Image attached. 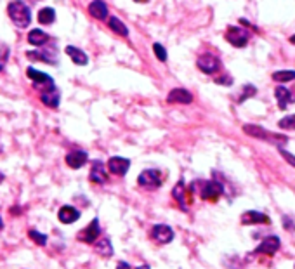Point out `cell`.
I'll use <instances>...</instances> for the list:
<instances>
[{
    "label": "cell",
    "mask_w": 295,
    "mask_h": 269,
    "mask_svg": "<svg viewBox=\"0 0 295 269\" xmlns=\"http://www.w3.org/2000/svg\"><path fill=\"white\" fill-rule=\"evenodd\" d=\"M7 12L18 28H26L32 23V9L23 2H9Z\"/></svg>",
    "instance_id": "6da1fadb"
},
{
    "label": "cell",
    "mask_w": 295,
    "mask_h": 269,
    "mask_svg": "<svg viewBox=\"0 0 295 269\" xmlns=\"http://www.w3.org/2000/svg\"><path fill=\"white\" fill-rule=\"evenodd\" d=\"M243 131L247 132L249 135H253V137L257 139H262V141H267V142H273V144H278L280 146V142L283 144V142H287V137L285 135H280V134H273V132L266 131V129L259 127V125H243Z\"/></svg>",
    "instance_id": "7a4b0ae2"
},
{
    "label": "cell",
    "mask_w": 295,
    "mask_h": 269,
    "mask_svg": "<svg viewBox=\"0 0 295 269\" xmlns=\"http://www.w3.org/2000/svg\"><path fill=\"white\" fill-rule=\"evenodd\" d=\"M226 39H228V42L231 44V45L235 47H245L247 44H249V32L243 28H240V26H229L228 32H226Z\"/></svg>",
    "instance_id": "3957f363"
},
{
    "label": "cell",
    "mask_w": 295,
    "mask_h": 269,
    "mask_svg": "<svg viewBox=\"0 0 295 269\" xmlns=\"http://www.w3.org/2000/svg\"><path fill=\"white\" fill-rule=\"evenodd\" d=\"M137 182L146 189H157L162 184V177L158 170L148 169L144 172H141V176L137 177Z\"/></svg>",
    "instance_id": "277c9868"
},
{
    "label": "cell",
    "mask_w": 295,
    "mask_h": 269,
    "mask_svg": "<svg viewBox=\"0 0 295 269\" xmlns=\"http://www.w3.org/2000/svg\"><path fill=\"white\" fill-rule=\"evenodd\" d=\"M26 75H28V78L33 82V87L39 89V90H42V89L49 87V85H54L52 77H49V75L43 73V71L35 70L33 66H28V70H26Z\"/></svg>",
    "instance_id": "5b68a950"
},
{
    "label": "cell",
    "mask_w": 295,
    "mask_h": 269,
    "mask_svg": "<svg viewBox=\"0 0 295 269\" xmlns=\"http://www.w3.org/2000/svg\"><path fill=\"white\" fill-rule=\"evenodd\" d=\"M40 101L49 108H57L61 101V92L56 85H49V87L40 90Z\"/></svg>",
    "instance_id": "8992f818"
},
{
    "label": "cell",
    "mask_w": 295,
    "mask_h": 269,
    "mask_svg": "<svg viewBox=\"0 0 295 269\" xmlns=\"http://www.w3.org/2000/svg\"><path fill=\"white\" fill-rule=\"evenodd\" d=\"M196 64H198L200 70H202L203 73H207V75L215 73V71L219 70V66H220L219 59H217V57L213 56V54H210V52L202 54V56L198 57V61H196Z\"/></svg>",
    "instance_id": "52a82bcc"
},
{
    "label": "cell",
    "mask_w": 295,
    "mask_h": 269,
    "mask_svg": "<svg viewBox=\"0 0 295 269\" xmlns=\"http://www.w3.org/2000/svg\"><path fill=\"white\" fill-rule=\"evenodd\" d=\"M151 236L155 238V241L160 245H167L174 240V231H172L170 226H165V224H157L153 226V231H151Z\"/></svg>",
    "instance_id": "ba28073f"
},
{
    "label": "cell",
    "mask_w": 295,
    "mask_h": 269,
    "mask_svg": "<svg viewBox=\"0 0 295 269\" xmlns=\"http://www.w3.org/2000/svg\"><path fill=\"white\" fill-rule=\"evenodd\" d=\"M128 167H130V160L122 158V156H111L108 160V170L111 174H117V176H125Z\"/></svg>",
    "instance_id": "9c48e42d"
},
{
    "label": "cell",
    "mask_w": 295,
    "mask_h": 269,
    "mask_svg": "<svg viewBox=\"0 0 295 269\" xmlns=\"http://www.w3.org/2000/svg\"><path fill=\"white\" fill-rule=\"evenodd\" d=\"M280 238L278 236H267L262 240V243L255 248V254H266V255H274L280 248Z\"/></svg>",
    "instance_id": "30bf717a"
},
{
    "label": "cell",
    "mask_w": 295,
    "mask_h": 269,
    "mask_svg": "<svg viewBox=\"0 0 295 269\" xmlns=\"http://www.w3.org/2000/svg\"><path fill=\"white\" fill-rule=\"evenodd\" d=\"M57 219H59V223H63V224H73L80 219V212L75 209V207L64 205V207H61L59 212H57Z\"/></svg>",
    "instance_id": "8fae6325"
},
{
    "label": "cell",
    "mask_w": 295,
    "mask_h": 269,
    "mask_svg": "<svg viewBox=\"0 0 295 269\" xmlns=\"http://www.w3.org/2000/svg\"><path fill=\"white\" fill-rule=\"evenodd\" d=\"M99 231H101L99 229V221L92 219V223H90L89 226H87L85 229L79 234V240L85 241V243H94V241L97 240V236H99Z\"/></svg>",
    "instance_id": "7c38bea8"
},
{
    "label": "cell",
    "mask_w": 295,
    "mask_h": 269,
    "mask_svg": "<svg viewBox=\"0 0 295 269\" xmlns=\"http://www.w3.org/2000/svg\"><path fill=\"white\" fill-rule=\"evenodd\" d=\"M167 103H179V104H189L193 103V96L186 89H172L170 94L167 96Z\"/></svg>",
    "instance_id": "4fadbf2b"
},
{
    "label": "cell",
    "mask_w": 295,
    "mask_h": 269,
    "mask_svg": "<svg viewBox=\"0 0 295 269\" xmlns=\"http://www.w3.org/2000/svg\"><path fill=\"white\" fill-rule=\"evenodd\" d=\"M224 188L219 184V182L212 181V182H205L202 188V198L203 200H217L220 195H222Z\"/></svg>",
    "instance_id": "5bb4252c"
},
{
    "label": "cell",
    "mask_w": 295,
    "mask_h": 269,
    "mask_svg": "<svg viewBox=\"0 0 295 269\" xmlns=\"http://www.w3.org/2000/svg\"><path fill=\"white\" fill-rule=\"evenodd\" d=\"M274 96H276L280 110H287L288 103L295 99V94H292L290 89H287V87H276L274 89Z\"/></svg>",
    "instance_id": "9a60e30c"
},
{
    "label": "cell",
    "mask_w": 295,
    "mask_h": 269,
    "mask_svg": "<svg viewBox=\"0 0 295 269\" xmlns=\"http://www.w3.org/2000/svg\"><path fill=\"white\" fill-rule=\"evenodd\" d=\"M87 153L85 151H71L66 155V163L68 167H71V169H80V167H84L87 163Z\"/></svg>",
    "instance_id": "2e32d148"
},
{
    "label": "cell",
    "mask_w": 295,
    "mask_h": 269,
    "mask_svg": "<svg viewBox=\"0 0 295 269\" xmlns=\"http://www.w3.org/2000/svg\"><path fill=\"white\" fill-rule=\"evenodd\" d=\"M90 181L96 182V184H104L108 181V176H106V170H104V165L96 160L92 163V170H90Z\"/></svg>",
    "instance_id": "e0dca14e"
},
{
    "label": "cell",
    "mask_w": 295,
    "mask_h": 269,
    "mask_svg": "<svg viewBox=\"0 0 295 269\" xmlns=\"http://www.w3.org/2000/svg\"><path fill=\"white\" fill-rule=\"evenodd\" d=\"M64 50H66V54L71 57V61H73L75 64H79V66H85V64L89 63V56H87L82 49H79V47L68 45Z\"/></svg>",
    "instance_id": "ac0fdd59"
},
{
    "label": "cell",
    "mask_w": 295,
    "mask_h": 269,
    "mask_svg": "<svg viewBox=\"0 0 295 269\" xmlns=\"http://www.w3.org/2000/svg\"><path fill=\"white\" fill-rule=\"evenodd\" d=\"M242 223L243 224H264L269 223V217L264 216L260 212H255V210H250V212H245L242 216Z\"/></svg>",
    "instance_id": "d6986e66"
},
{
    "label": "cell",
    "mask_w": 295,
    "mask_h": 269,
    "mask_svg": "<svg viewBox=\"0 0 295 269\" xmlns=\"http://www.w3.org/2000/svg\"><path fill=\"white\" fill-rule=\"evenodd\" d=\"M89 12L92 18L96 19H106L108 18V7L104 2H99V0H96V2H90L89 4Z\"/></svg>",
    "instance_id": "ffe728a7"
},
{
    "label": "cell",
    "mask_w": 295,
    "mask_h": 269,
    "mask_svg": "<svg viewBox=\"0 0 295 269\" xmlns=\"http://www.w3.org/2000/svg\"><path fill=\"white\" fill-rule=\"evenodd\" d=\"M28 42L32 44V45H35V47H42V45H45V44L49 42V35H47L45 32H42V30L35 28V30H32V32L28 33Z\"/></svg>",
    "instance_id": "44dd1931"
},
{
    "label": "cell",
    "mask_w": 295,
    "mask_h": 269,
    "mask_svg": "<svg viewBox=\"0 0 295 269\" xmlns=\"http://www.w3.org/2000/svg\"><path fill=\"white\" fill-rule=\"evenodd\" d=\"M26 56L32 57V59H39V61H43V63L47 64H57V59H56V54H50L49 50H45V52H40V50H37V52H26Z\"/></svg>",
    "instance_id": "7402d4cb"
},
{
    "label": "cell",
    "mask_w": 295,
    "mask_h": 269,
    "mask_svg": "<svg viewBox=\"0 0 295 269\" xmlns=\"http://www.w3.org/2000/svg\"><path fill=\"white\" fill-rule=\"evenodd\" d=\"M56 19V11L52 7H43L39 11V23L42 25H50Z\"/></svg>",
    "instance_id": "603a6c76"
},
{
    "label": "cell",
    "mask_w": 295,
    "mask_h": 269,
    "mask_svg": "<svg viewBox=\"0 0 295 269\" xmlns=\"http://www.w3.org/2000/svg\"><path fill=\"white\" fill-rule=\"evenodd\" d=\"M108 26H110V28L113 30L117 35H120V37H127L128 35L127 26H125L124 21H120L118 18H110V21H108Z\"/></svg>",
    "instance_id": "cb8c5ba5"
},
{
    "label": "cell",
    "mask_w": 295,
    "mask_h": 269,
    "mask_svg": "<svg viewBox=\"0 0 295 269\" xmlns=\"http://www.w3.org/2000/svg\"><path fill=\"white\" fill-rule=\"evenodd\" d=\"M273 80H276V82H292V80H295V70L274 71V73H273Z\"/></svg>",
    "instance_id": "d4e9b609"
},
{
    "label": "cell",
    "mask_w": 295,
    "mask_h": 269,
    "mask_svg": "<svg viewBox=\"0 0 295 269\" xmlns=\"http://www.w3.org/2000/svg\"><path fill=\"white\" fill-rule=\"evenodd\" d=\"M96 250L99 252L101 255H104V257L113 255V247H111L110 240H101L99 243H96Z\"/></svg>",
    "instance_id": "484cf974"
},
{
    "label": "cell",
    "mask_w": 295,
    "mask_h": 269,
    "mask_svg": "<svg viewBox=\"0 0 295 269\" xmlns=\"http://www.w3.org/2000/svg\"><path fill=\"white\" fill-rule=\"evenodd\" d=\"M28 236L32 238L33 241H37L39 245H47V234H42V233H39V231H35V229H30L28 231Z\"/></svg>",
    "instance_id": "4316f807"
},
{
    "label": "cell",
    "mask_w": 295,
    "mask_h": 269,
    "mask_svg": "<svg viewBox=\"0 0 295 269\" xmlns=\"http://www.w3.org/2000/svg\"><path fill=\"white\" fill-rule=\"evenodd\" d=\"M278 125L281 129H295V115H288V117L281 118Z\"/></svg>",
    "instance_id": "83f0119b"
},
{
    "label": "cell",
    "mask_w": 295,
    "mask_h": 269,
    "mask_svg": "<svg viewBox=\"0 0 295 269\" xmlns=\"http://www.w3.org/2000/svg\"><path fill=\"white\" fill-rule=\"evenodd\" d=\"M153 50H155V54H157L158 59H160V61H167V52H165V49H164V45H162V44H155Z\"/></svg>",
    "instance_id": "f1b7e54d"
},
{
    "label": "cell",
    "mask_w": 295,
    "mask_h": 269,
    "mask_svg": "<svg viewBox=\"0 0 295 269\" xmlns=\"http://www.w3.org/2000/svg\"><path fill=\"white\" fill-rule=\"evenodd\" d=\"M243 90H245V92H243V96L240 97V103H243V101L247 99V97H250V96H255V87H253V85H245V87H243Z\"/></svg>",
    "instance_id": "f546056e"
},
{
    "label": "cell",
    "mask_w": 295,
    "mask_h": 269,
    "mask_svg": "<svg viewBox=\"0 0 295 269\" xmlns=\"http://www.w3.org/2000/svg\"><path fill=\"white\" fill-rule=\"evenodd\" d=\"M280 153H281V155H283V158L287 160V162L290 163V165H294V167H295V156L292 155V153L285 151V149H280Z\"/></svg>",
    "instance_id": "4dcf8cb0"
},
{
    "label": "cell",
    "mask_w": 295,
    "mask_h": 269,
    "mask_svg": "<svg viewBox=\"0 0 295 269\" xmlns=\"http://www.w3.org/2000/svg\"><path fill=\"white\" fill-rule=\"evenodd\" d=\"M217 84H226V85H231L233 84V80L231 78H217Z\"/></svg>",
    "instance_id": "1f68e13d"
},
{
    "label": "cell",
    "mask_w": 295,
    "mask_h": 269,
    "mask_svg": "<svg viewBox=\"0 0 295 269\" xmlns=\"http://www.w3.org/2000/svg\"><path fill=\"white\" fill-rule=\"evenodd\" d=\"M2 227H4V223H2V217H0V229H2Z\"/></svg>",
    "instance_id": "d6a6232c"
},
{
    "label": "cell",
    "mask_w": 295,
    "mask_h": 269,
    "mask_svg": "<svg viewBox=\"0 0 295 269\" xmlns=\"http://www.w3.org/2000/svg\"><path fill=\"white\" fill-rule=\"evenodd\" d=\"M2 68H4V61H0V71H2Z\"/></svg>",
    "instance_id": "836d02e7"
},
{
    "label": "cell",
    "mask_w": 295,
    "mask_h": 269,
    "mask_svg": "<svg viewBox=\"0 0 295 269\" xmlns=\"http://www.w3.org/2000/svg\"><path fill=\"white\" fill-rule=\"evenodd\" d=\"M290 42H292V44H295V35H294V37H290Z\"/></svg>",
    "instance_id": "e575fe53"
},
{
    "label": "cell",
    "mask_w": 295,
    "mask_h": 269,
    "mask_svg": "<svg viewBox=\"0 0 295 269\" xmlns=\"http://www.w3.org/2000/svg\"><path fill=\"white\" fill-rule=\"evenodd\" d=\"M137 269H150V266H142V268H137Z\"/></svg>",
    "instance_id": "d590c367"
},
{
    "label": "cell",
    "mask_w": 295,
    "mask_h": 269,
    "mask_svg": "<svg viewBox=\"0 0 295 269\" xmlns=\"http://www.w3.org/2000/svg\"><path fill=\"white\" fill-rule=\"evenodd\" d=\"M4 181V174H0V182Z\"/></svg>",
    "instance_id": "8d00e7d4"
}]
</instances>
